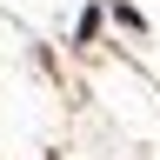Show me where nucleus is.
<instances>
[{"mask_svg":"<svg viewBox=\"0 0 160 160\" xmlns=\"http://www.w3.org/2000/svg\"><path fill=\"white\" fill-rule=\"evenodd\" d=\"M100 20H107V13H100V0H93V7H80V27H73L80 47H87V40H100Z\"/></svg>","mask_w":160,"mask_h":160,"instance_id":"f03ea898","label":"nucleus"},{"mask_svg":"<svg viewBox=\"0 0 160 160\" xmlns=\"http://www.w3.org/2000/svg\"><path fill=\"white\" fill-rule=\"evenodd\" d=\"M107 13H113L127 33H147V13H140V7H127V0H107Z\"/></svg>","mask_w":160,"mask_h":160,"instance_id":"f257e3e1","label":"nucleus"}]
</instances>
